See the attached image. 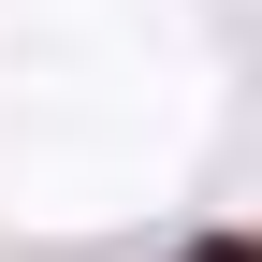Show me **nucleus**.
<instances>
[{"label": "nucleus", "mask_w": 262, "mask_h": 262, "mask_svg": "<svg viewBox=\"0 0 262 262\" xmlns=\"http://www.w3.org/2000/svg\"><path fill=\"white\" fill-rule=\"evenodd\" d=\"M189 262H262V233H219V248H189Z\"/></svg>", "instance_id": "obj_1"}]
</instances>
